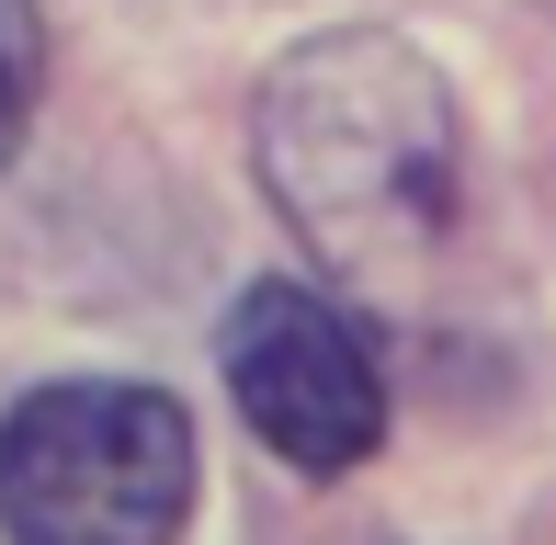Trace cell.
<instances>
[{
	"label": "cell",
	"instance_id": "cell-4",
	"mask_svg": "<svg viewBox=\"0 0 556 545\" xmlns=\"http://www.w3.org/2000/svg\"><path fill=\"white\" fill-rule=\"evenodd\" d=\"M35 68H46V23H35V0H0V160L23 148V114H35Z\"/></svg>",
	"mask_w": 556,
	"mask_h": 545
},
{
	"label": "cell",
	"instance_id": "cell-2",
	"mask_svg": "<svg viewBox=\"0 0 556 545\" xmlns=\"http://www.w3.org/2000/svg\"><path fill=\"white\" fill-rule=\"evenodd\" d=\"M193 511V420L160 386H35L0 420V534L12 545H170Z\"/></svg>",
	"mask_w": 556,
	"mask_h": 545
},
{
	"label": "cell",
	"instance_id": "cell-3",
	"mask_svg": "<svg viewBox=\"0 0 556 545\" xmlns=\"http://www.w3.org/2000/svg\"><path fill=\"white\" fill-rule=\"evenodd\" d=\"M227 398L307 478L364 466L375 432H387V386H375L364 330L307 284H250L239 295V318H227Z\"/></svg>",
	"mask_w": 556,
	"mask_h": 545
},
{
	"label": "cell",
	"instance_id": "cell-1",
	"mask_svg": "<svg viewBox=\"0 0 556 545\" xmlns=\"http://www.w3.org/2000/svg\"><path fill=\"white\" fill-rule=\"evenodd\" d=\"M454 91L397 35H318L262 80V182L330 262L375 272L454 216Z\"/></svg>",
	"mask_w": 556,
	"mask_h": 545
}]
</instances>
